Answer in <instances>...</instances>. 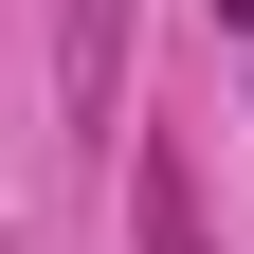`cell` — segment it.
I'll return each instance as SVG.
<instances>
[{"label": "cell", "mask_w": 254, "mask_h": 254, "mask_svg": "<svg viewBox=\"0 0 254 254\" xmlns=\"http://www.w3.org/2000/svg\"><path fill=\"white\" fill-rule=\"evenodd\" d=\"M55 73H73V109H109L127 91V0H55Z\"/></svg>", "instance_id": "6da1fadb"}, {"label": "cell", "mask_w": 254, "mask_h": 254, "mask_svg": "<svg viewBox=\"0 0 254 254\" xmlns=\"http://www.w3.org/2000/svg\"><path fill=\"white\" fill-rule=\"evenodd\" d=\"M127 218H145V254H218V236H200V164H182V145L127 164Z\"/></svg>", "instance_id": "7a4b0ae2"}]
</instances>
